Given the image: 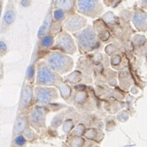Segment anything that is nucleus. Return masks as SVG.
I'll list each match as a JSON object with an SVG mask.
<instances>
[{
  "mask_svg": "<svg viewBox=\"0 0 147 147\" xmlns=\"http://www.w3.org/2000/svg\"><path fill=\"white\" fill-rule=\"evenodd\" d=\"M77 48L82 53H88L96 50L100 46V41L96 31L92 26L86 25L82 29L74 32Z\"/></svg>",
  "mask_w": 147,
  "mask_h": 147,
  "instance_id": "obj_1",
  "label": "nucleus"
},
{
  "mask_svg": "<svg viewBox=\"0 0 147 147\" xmlns=\"http://www.w3.org/2000/svg\"><path fill=\"white\" fill-rule=\"evenodd\" d=\"M46 63L52 70L59 74L69 73L74 66L72 58L59 51L49 54L46 57Z\"/></svg>",
  "mask_w": 147,
  "mask_h": 147,
  "instance_id": "obj_2",
  "label": "nucleus"
},
{
  "mask_svg": "<svg viewBox=\"0 0 147 147\" xmlns=\"http://www.w3.org/2000/svg\"><path fill=\"white\" fill-rule=\"evenodd\" d=\"M36 84L42 86H56L60 84L62 78L60 74L52 70L45 61H40L37 65Z\"/></svg>",
  "mask_w": 147,
  "mask_h": 147,
  "instance_id": "obj_3",
  "label": "nucleus"
},
{
  "mask_svg": "<svg viewBox=\"0 0 147 147\" xmlns=\"http://www.w3.org/2000/svg\"><path fill=\"white\" fill-rule=\"evenodd\" d=\"M75 10L83 16L96 18L103 13V6L100 0H76Z\"/></svg>",
  "mask_w": 147,
  "mask_h": 147,
  "instance_id": "obj_4",
  "label": "nucleus"
},
{
  "mask_svg": "<svg viewBox=\"0 0 147 147\" xmlns=\"http://www.w3.org/2000/svg\"><path fill=\"white\" fill-rule=\"evenodd\" d=\"M58 97V90L53 87L38 85L34 89V99L36 105H48L56 100Z\"/></svg>",
  "mask_w": 147,
  "mask_h": 147,
  "instance_id": "obj_5",
  "label": "nucleus"
},
{
  "mask_svg": "<svg viewBox=\"0 0 147 147\" xmlns=\"http://www.w3.org/2000/svg\"><path fill=\"white\" fill-rule=\"evenodd\" d=\"M54 44V49H56L59 51L67 55H73L78 51L74 40L68 32H63L57 35Z\"/></svg>",
  "mask_w": 147,
  "mask_h": 147,
  "instance_id": "obj_6",
  "label": "nucleus"
},
{
  "mask_svg": "<svg viewBox=\"0 0 147 147\" xmlns=\"http://www.w3.org/2000/svg\"><path fill=\"white\" fill-rule=\"evenodd\" d=\"M62 22L65 31L68 32H75L87 25L86 18L83 15L74 12L66 13Z\"/></svg>",
  "mask_w": 147,
  "mask_h": 147,
  "instance_id": "obj_7",
  "label": "nucleus"
},
{
  "mask_svg": "<svg viewBox=\"0 0 147 147\" xmlns=\"http://www.w3.org/2000/svg\"><path fill=\"white\" fill-rule=\"evenodd\" d=\"M48 110L44 106L36 105L32 108L29 114V122L32 127L41 128L46 127V117Z\"/></svg>",
  "mask_w": 147,
  "mask_h": 147,
  "instance_id": "obj_8",
  "label": "nucleus"
},
{
  "mask_svg": "<svg viewBox=\"0 0 147 147\" xmlns=\"http://www.w3.org/2000/svg\"><path fill=\"white\" fill-rule=\"evenodd\" d=\"M132 23L135 27L140 32L146 31V13L143 10H136L134 12L131 18Z\"/></svg>",
  "mask_w": 147,
  "mask_h": 147,
  "instance_id": "obj_9",
  "label": "nucleus"
},
{
  "mask_svg": "<svg viewBox=\"0 0 147 147\" xmlns=\"http://www.w3.org/2000/svg\"><path fill=\"white\" fill-rule=\"evenodd\" d=\"M33 99V90L32 88L31 87L29 84L25 85L23 88L22 93V98H21L20 108L22 110L27 109V107L31 105Z\"/></svg>",
  "mask_w": 147,
  "mask_h": 147,
  "instance_id": "obj_10",
  "label": "nucleus"
},
{
  "mask_svg": "<svg viewBox=\"0 0 147 147\" xmlns=\"http://www.w3.org/2000/svg\"><path fill=\"white\" fill-rule=\"evenodd\" d=\"M76 0H55V7L65 11L66 13L74 12Z\"/></svg>",
  "mask_w": 147,
  "mask_h": 147,
  "instance_id": "obj_11",
  "label": "nucleus"
},
{
  "mask_svg": "<svg viewBox=\"0 0 147 147\" xmlns=\"http://www.w3.org/2000/svg\"><path fill=\"white\" fill-rule=\"evenodd\" d=\"M51 22H52V14L48 13L46 17V18H45L43 24L41 25V27L39 29V32H38V37L39 38H40L41 36H43L45 35H47L49 32Z\"/></svg>",
  "mask_w": 147,
  "mask_h": 147,
  "instance_id": "obj_12",
  "label": "nucleus"
},
{
  "mask_svg": "<svg viewBox=\"0 0 147 147\" xmlns=\"http://www.w3.org/2000/svg\"><path fill=\"white\" fill-rule=\"evenodd\" d=\"M55 39L53 35H45L40 39V47L42 49H49L54 46Z\"/></svg>",
  "mask_w": 147,
  "mask_h": 147,
  "instance_id": "obj_13",
  "label": "nucleus"
},
{
  "mask_svg": "<svg viewBox=\"0 0 147 147\" xmlns=\"http://www.w3.org/2000/svg\"><path fill=\"white\" fill-rule=\"evenodd\" d=\"M16 19V13L13 8H7L3 16V23L7 27L13 23Z\"/></svg>",
  "mask_w": 147,
  "mask_h": 147,
  "instance_id": "obj_14",
  "label": "nucleus"
},
{
  "mask_svg": "<svg viewBox=\"0 0 147 147\" xmlns=\"http://www.w3.org/2000/svg\"><path fill=\"white\" fill-rule=\"evenodd\" d=\"M26 125H27V121L25 119L18 118L16 123H15V127H14V134L15 135H20L21 133L24 132L26 130Z\"/></svg>",
  "mask_w": 147,
  "mask_h": 147,
  "instance_id": "obj_15",
  "label": "nucleus"
},
{
  "mask_svg": "<svg viewBox=\"0 0 147 147\" xmlns=\"http://www.w3.org/2000/svg\"><path fill=\"white\" fill-rule=\"evenodd\" d=\"M66 16V13L61 9H59V8H55L54 10L53 14H52V19H53L54 22H62L65 18Z\"/></svg>",
  "mask_w": 147,
  "mask_h": 147,
  "instance_id": "obj_16",
  "label": "nucleus"
},
{
  "mask_svg": "<svg viewBox=\"0 0 147 147\" xmlns=\"http://www.w3.org/2000/svg\"><path fill=\"white\" fill-rule=\"evenodd\" d=\"M14 142L17 146H22L26 144V139L22 135H18L17 137L15 138Z\"/></svg>",
  "mask_w": 147,
  "mask_h": 147,
  "instance_id": "obj_17",
  "label": "nucleus"
},
{
  "mask_svg": "<svg viewBox=\"0 0 147 147\" xmlns=\"http://www.w3.org/2000/svg\"><path fill=\"white\" fill-rule=\"evenodd\" d=\"M34 74H35V68H34L33 65L30 66L27 69V77L28 80H32L34 78Z\"/></svg>",
  "mask_w": 147,
  "mask_h": 147,
  "instance_id": "obj_18",
  "label": "nucleus"
},
{
  "mask_svg": "<svg viewBox=\"0 0 147 147\" xmlns=\"http://www.w3.org/2000/svg\"><path fill=\"white\" fill-rule=\"evenodd\" d=\"M7 51V46L3 41H0V52L5 53Z\"/></svg>",
  "mask_w": 147,
  "mask_h": 147,
  "instance_id": "obj_19",
  "label": "nucleus"
},
{
  "mask_svg": "<svg viewBox=\"0 0 147 147\" xmlns=\"http://www.w3.org/2000/svg\"><path fill=\"white\" fill-rule=\"evenodd\" d=\"M21 4L23 7H28L30 5V0H22Z\"/></svg>",
  "mask_w": 147,
  "mask_h": 147,
  "instance_id": "obj_20",
  "label": "nucleus"
},
{
  "mask_svg": "<svg viewBox=\"0 0 147 147\" xmlns=\"http://www.w3.org/2000/svg\"><path fill=\"white\" fill-rule=\"evenodd\" d=\"M140 5L142 7H146V0H140Z\"/></svg>",
  "mask_w": 147,
  "mask_h": 147,
  "instance_id": "obj_21",
  "label": "nucleus"
}]
</instances>
